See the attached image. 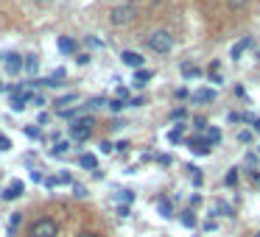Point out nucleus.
<instances>
[{"instance_id":"f257e3e1","label":"nucleus","mask_w":260,"mask_h":237,"mask_svg":"<svg viewBox=\"0 0 260 237\" xmlns=\"http://www.w3.org/2000/svg\"><path fill=\"white\" fill-rule=\"evenodd\" d=\"M146 45H148V51L157 53V56H168V53L174 51V36H171V31H154V34H148Z\"/></svg>"},{"instance_id":"f03ea898","label":"nucleus","mask_w":260,"mask_h":237,"mask_svg":"<svg viewBox=\"0 0 260 237\" xmlns=\"http://www.w3.org/2000/svg\"><path fill=\"white\" fill-rule=\"evenodd\" d=\"M135 17H137V6H135V3H120V6H112V12H109V25L123 28V25L135 23Z\"/></svg>"},{"instance_id":"7ed1b4c3","label":"nucleus","mask_w":260,"mask_h":237,"mask_svg":"<svg viewBox=\"0 0 260 237\" xmlns=\"http://www.w3.org/2000/svg\"><path fill=\"white\" fill-rule=\"evenodd\" d=\"M28 237H59V223L53 218H37L28 226Z\"/></svg>"},{"instance_id":"20e7f679","label":"nucleus","mask_w":260,"mask_h":237,"mask_svg":"<svg viewBox=\"0 0 260 237\" xmlns=\"http://www.w3.org/2000/svg\"><path fill=\"white\" fill-rule=\"evenodd\" d=\"M92 126H95V120H92V117H79V120H73V126H70V137H73L76 142L90 140Z\"/></svg>"},{"instance_id":"39448f33","label":"nucleus","mask_w":260,"mask_h":237,"mask_svg":"<svg viewBox=\"0 0 260 237\" xmlns=\"http://www.w3.org/2000/svg\"><path fill=\"white\" fill-rule=\"evenodd\" d=\"M23 192H25V181H23V179H14L12 184L3 190V201H17Z\"/></svg>"},{"instance_id":"423d86ee","label":"nucleus","mask_w":260,"mask_h":237,"mask_svg":"<svg viewBox=\"0 0 260 237\" xmlns=\"http://www.w3.org/2000/svg\"><path fill=\"white\" fill-rule=\"evenodd\" d=\"M120 62H123L126 67H132V70H140L146 59H143L137 51H123V53H120Z\"/></svg>"},{"instance_id":"0eeeda50","label":"nucleus","mask_w":260,"mask_h":237,"mask_svg":"<svg viewBox=\"0 0 260 237\" xmlns=\"http://www.w3.org/2000/svg\"><path fill=\"white\" fill-rule=\"evenodd\" d=\"M187 145H190V151L196 153V156H207L210 148H213L207 140H204V137H193V140H187Z\"/></svg>"},{"instance_id":"6e6552de","label":"nucleus","mask_w":260,"mask_h":237,"mask_svg":"<svg viewBox=\"0 0 260 237\" xmlns=\"http://www.w3.org/2000/svg\"><path fill=\"white\" fill-rule=\"evenodd\" d=\"M249 48H252V36H243L241 42H235V45H232V51H230V59H241L243 56V51H249Z\"/></svg>"},{"instance_id":"1a4fd4ad","label":"nucleus","mask_w":260,"mask_h":237,"mask_svg":"<svg viewBox=\"0 0 260 237\" xmlns=\"http://www.w3.org/2000/svg\"><path fill=\"white\" fill-rule=\"evenodd\" d=\"M56 48H59V53H64V56H73L76 53V40H70V36H59L56 40Z\"/></svg>"},{"instance_id":"9d476101","label":"nucleus","mask_w":260,"mask_h":237,"mask_svg":"<svg viewBox=\"0 0 260 237\" xmlns=\"http://www.w3.org/2000/svg\"><path fill=\"white\" fill-rule=\"evenodd\" d=\"M6 70H9L12 75L23 73V56H17V53H9V56H6Z\"/></svg>"},{"instance_id":"9b49d317","label":"nucleus","mask_w":260,"mask_h":237,"mask_svg":"<svg viewBox=\"0 0 260 237\" xmlns=\"http://www.w3.org/2000/svg\"><path fill=\"white\" fill-rule=\"evenodd\" d=\"M213 215H215V218H232V215H235V209H232V204H226V201H215Z\"/></svg>"},{"instance_id":"f8f14e48","label":"nucleus","mask_w":260,"mask_h":237,"mask_svg":"<svg viewBox=\"0 0 260 237\" xmlns=\"http://www.w3.org/2000/svg\"><path fill=\"white\" fill-rule=\"evenodd\" d=\"M190 98H193L196 103H213V101H215V92H213V90H207V87H202V90L193 92Z\"/></svg>"},{"instance_id":"ddd939ff","label":"nucleus","mask_w":260,"mask_h":237,"mask_svg":"<svg viewBox=\"0 0 260 237\" xmlns=\"http://www.w3.org/2000/svg\"><path fill=\"white\" fill-rule=\"evenodd\" d=\"M79 165H81L84 170H98V156H95V153H81V156H79Z\"/></svg>"},{"instance_id":"4468645a","label":"nucleus","mask_w":260,"mask_h":237,"mask_svg":"<svg viewBox=\"0 0 260 237\" xmlns=\"http://www.w3.org/2000/svg\"><path fill=\"white\" fill-rule=\"evenodd\" d=\"M154 204H157V212L162 215V218H174V207H171L168 198H157Z\"/></svg>"},{"instance_id":"2eb2a0df","label":"nucleus","mask_w":260,"mask_h":237,"mask_svg":"<svg viewBox=\"0 0 260 237\" xmlns=\"http://www.w3.org/2000/svg\"><path fill=\"white\" fill-rule=\"evenodd\" d=\"M76 101H79V92H68V95H62L56 101V109H59V112H64V109H70V103H76Z\"/></svg>"},{"instance_id":"dca6fc26","label":"nucleus","mask_w":260,"mask_h":237,"mask_svg":"<svg viewBox=\"0 0 260 237\" xmlns=\"http://www.w3.org/2000/svg\"><path fill=\"white\" fill-rule=\"evenodd\" d=\"M179 223L185 226V229H196L199 220H196V215H193L190 209H185V212H179Z\"/></svg>"},{"instance_id":"f3484780","label":"nucleus","mask_w":260,"mask_h":237,"mask_svg":"<svg viewBox=\"0 0 260 237\" xmlns=\"http://www.w3.org/2000/svg\"><path fill=\"white\" fill-rule=\"evenodd\" d=\"M246 6H249V0H226V9H230L232 14L246 12Z\"/></svg>"},{"instance_id":"a211bd4d","label":"nucleus","mask_w":260,"mask_h":237,"mask_svg":"<svg viewBox=\"0 0 260 237\" xmlns=\"http://www.w3.org/2000/svg\"><path fill=\"white\" fill-rule=\"evenodd\" d=\"M204 140H207L210 145H215V142L221 140V129H215V126H207V129H204Z\"/></svg>"},{"instance_id":"6ab92c4d","label":"nucleus","mask_w":260,"mask_h":237,"mask_svg":"<svg viewBox=\"0 0 260 237\" xmlns=\"http://www.w3.org/2000/svg\"><path fill=\"white\" fill-rule=\"evenodd\" d=\"M70 148H73V142H70V140L64 142V140H62V142H56V145L51 148V156H64V153H68Z\"/></svg>"},{"instance_id":"aec40b11","label":"nucleus","mask_w":260,"mask_h":237,"mask_svg":"<svg viewBox=\"0 0 260 237\" xmlns=\"http://www.w3.org/2000/svg\"><path fill=\"white\" fill-rule=\"evenodd\" d=\"M20 223H23V212H12V218H9V234H17Z\"/></svg>"},{"instance_id":"412c9836","label":"nucleus","mask_w":260,"mask_h":237,"mask_svg":"<svg viewBox=\"0 0 260 237\" xmlns=\"http://www.w3.org/2000/svg\"><path fill=\"white\" fill-rule=\"evenodd\" d=\"M23 70H25V73H37V70H40V59H37L34 53H31V56H25Z\"/></svg>"},{"instance_id":"4be33fe9","label":"nucleus","mask_w":260,"mask_h":237,"mask_svg":"<svg viewBox=\"0 0 260 237\" xmlns=\"http://www.w3.org/2000/svg\"><path fill=\"white\" fill-rule=\"evenodd\" d=\"M148 78H151V73H148V70H135V87H146L148 84Z\"/></svg>"},{"instance_id":"5701e85b","label":"nucleus","mask_w":260,"mask_h":237,"mask_svg":"<svg viewBox=\"0 0 260 237\" xmlns=\"http://www.w3.org/2000/svg\"><path fill=\"white\" fill-rule=\"evenodd\" d=\"M81 112H84L81 106H70V109H64V112H59V114H62L64 120H79V117H81Z\"/></svg>"},{"instance_id":"b1692460","label":"nucleus","mask_w":260,"mask_h":237,"mask_svg":"<svg viewBox=\"0 0 260 237\" xmlns=\"http://www.w3.org/2000/svg\"><path fill=\"white\" fill-rule=\"evenodd\" d=\"M182 131H185L182 126H179V129H171L168 131V142H171V145H179V142H182Z\"/></svg>"},{"instance_id":"393cba45","label":"nucleus","mask_w":260,"mask_h":237,"mask_svg":"<svg viewBox=\"0 0 260 237\" xmlns=\"http://www.w3.org/2000/svg\"><path fill=\"white\" fill-rule=\"evenodd\" d=\"M187 170H190V179H193V187H202V184H204V176L199 173L196 168H187Z\"/></svg>"},{"instance_id":"a878e982","label":"nucleus","mask_w":260,"mask_h":237,"mask_svg":"<svg viewBox=\"0 0 260 237\" xmlns=\"http://www.w3.org/2000/svg\"><path fill=\"white\" fill-rule=\"evenodd\" d=\"M224 184H226V187H235V184H238V170H235V168H232L230 173L224 176Z\"/></svg>"},{"instance_id":"bb28decb","label":"nucleus","mask_w":260,"mask_h":237,"mask_svg":"<svg viewBox=\"0 0 260 237\" xmlns=\"http://www.w3.org/2000/svg\"><path fill=\"white\" fill-rule=\"evenodd\" d=\"M182 73H185V78H199V75H202V70H196V67H190V64H185V67H182Z\"/></svg>"},{"instance_id":"cd10ccee","label":"nucleus","mask_w":260,"mask_h":237,"mask_svg":"<svg viewBox=\"0 0 260 237\" xmlns=\"http://www.w3.org/2000/svg\"><path fill=\"white\" fill-rule=\"evenodd\" d=\"M25 137H31V140H40V137H42V131L40 129H37V126H25Z\"/></svg>"},{"instance_id":"c85d7f7f","label":"nucleus","mask_w":260,"mask_h":237,"mask_svg":"<svg viewBox=\"0 0 260 237\" xmlns=\"http://www.w3.org/2000/svg\"><path fill=\"white\" fill-rule=\"evenodd\" d=\"M107 106H109V109H112V112H120V109H123V106H126V103H123V101H120V98H115V101H107Z\"/></svg>"},{"instance_id":"c756f323","label":"nucleus","mask_w":260,"mask_h":237,"mask_svg":"<svg viewBox=\"0 0 260 237\" xmlns=\"http://www.w3.org/2000/svg\"><path fill=\"white\" fill-rule=\"evenodd\" d=\"M187 117V109L182 106V109H174V112H171V120H185Z\"/></svg>"},{"instance_id":"7c9ffc66","label":"nucleus","mask_w":260,"mask_h":237,"mask_svg":"<svg viewBox=\"0 0 260 237\" xmlns=\"http://www.w3.org/2000/svg\"><path fill=\"white\" fill-rule=\"evenodd\" d=\"M87 106H90V109H101V106H107V101H104V98H90Z\"/></svg>"},{"instance_id":"2f4dec72","label":"nucleus","mask_w":260,"mask_h":237,"mask_svg":"<svg viewBox=\"0 0 260 237\" xmlns=\"http://www.w3.org/2000/svg\"><path fill=\"white\" fill-rule=\"evenodd\" d=\"M0 151H12V140L6 134H0Z\"/></svg>"},{"instance_id":"473e14b6","label":"nucleus","mask_w":260,"mask_h":237,"mask_svg":"<svg viewBox=\"0 0 260 237\" xmlns=\"http://www.w3.org/2000/svg\"><path fill=\"white\" fill-rule=\"evenodd\" d=\"M120 201H126V204H129V201H135V192H132V190H120Z\"/></svg>"},{"instance_id":"72a5a7b5","label":"nucleus","mask_w":260,"mask_h":237,"mask_svg":"<svg viewBox=\"0 0 260 237\" xmlns=\"http://www.w3.org/2000/svg\"><path fill=\"white\" fill-rule=\"evenodd\" d=\"M238 140L249 145V142H252V131H238Z\"/></svg>"},{"instance_id":"f704fd0d","label":"nucleus","mask_w":260,"mask_h":237,"mask_svg":"<svg viewBox=\"0 0 260 237\" xmlns=\"http://www.w3.org/2000/svg\"><path fill=\"white\" fill-rule=\"evenodd\" d=\"M31 103H34V106H45V95H37V92H34V98H31Z\"/></svg>"},{"instance_id":"c9c22d12","label":"nucleus","mask_w":260,"mask_h":237,"mask_svg":"<svg viewBox=\"0 0 260 237\" xmlns=\"http://www.w3.org/2000/svg\"><path fill=\"white\" fill-rule=\"evenodd\" d=\"M90 53H79V56H76V62H79V64H90Z\"/></svg>"},{"instance_id":"e433bc0d","label":"nucleus","mask_w":260,"mask_h":237,"mask_svg":"<svg viewBox=\"0 0 260 237\" xmlns=\"http://www.w3.org/2000/svg\"><path fill=\"white\" fill-rule=\"evenodd\" d=\"M48 123H51V114L42 112V114H40V120H37V126H48Z\"/></svg>"},{"instance_id":"4c0bfd02","label":"nucleus","mask_w":260,"mask_h":237,"mask_svg":"<svg viewBox=\"0 0 260 237\" xmlns=\"http://www.w3.org/2000/svg\"><path fill=\"white\" fill-rule=\"evenodd\" d=\"M129 106H146V98H140V95H137V98H132V101H129Z\"/></svg>"},{"instance_id":"58836bf2","label":"nucleus","mask_w":260,"mask_h":237,"mask_svg":"<svg viewBox=\"0 0 260 237\" xmlns=\"http://www.w3.org/2000/svg\"><path fill=\"white\" fill-rule=\"evenodd\" d=\"M42 179H45V176H42L40 170H31V181H37V184H42Z\"/></svg>"},{"instance_id":"ea45409f","label":"nucleus","mask_w":260,"mask_h":237,"mask_svg":"<svg viewBox=\"0 0 260 237\" xmlns=\"http://www.w3.org/2000/svg\"><path fill=\"white\" fill-rule=\"evenodd\" d=\"M176 98H179V101H185V98H190V92H187L185 87H179V90H176Z\"/></svg>"},{"instance_id":"a19ab883","label":"nucleus","mask_w":260,"mask_h":237,"mask_svg":"<svg viewBox=\"0 0 260 237\" xmlns=\"http://www.w3.org/2000/svg\"><path fill=\"white\" fill-rule=\"evenodd\" d=\"M115 151H126V148H129V142H126V140H120V142H115Z\"/></svg>"},{"instance_id":"79ce46f5","label":"nucleus","mask_w":260,"mask_h":237,"mask_svg":"<svg viewBox=\"0 0 260 237\" xmlns=\"http://www.w3.org/2000/svg\"><path fill=\"white\" fill-rule=\"evenodd\" d=\"M118 215H120V218H129V207H126V204H120V207H118Z\"/></svg>"},{"instance_id":"37998d69","label":"nucleus","mask_w":260,"mask_h":237,"mask_svg":"<svg viewBox=\"0 0 260 237\" xmlns=\"http://www.w3.org/2000/svg\"><path fill=\"white\" fill-rule=\"evenodd\" d=\"M84 195H87V187L76 184V198H84Z\"/></svg>"},{"instance_id":"c03bdc74","label":"nucleus","mask_w":260,"mask_h":237,"mask_svg":"<svg viewBox=\"0 0 260 237\" xmlns=\"http://www.w3.org/2000/svg\"><path fill=\"white\" fill-rule=\"evenodd\" d=\"M87 45H92V48H104V42H101V40H90V36H87Z\"/></svg>"},{"instance_id":"a18cd8bd","label":"nucleus","mask_w":260,"mask_h":237,"mask_svg":"<svg viewBox=\"0 0 260 237\" xmlns=\"http://www.w3.org/2000/svg\"><path fill=\"white\" fill-rule=\"evenodd\" d=\"M101 151L104 153H112V142H101Z\"/></svg>"},{"instance_id":"49530a36","label":"nucleus","mask_w":260,"mask_h":237,"mask_svg":"<svg viewBox=\"0 0 260 237\" xmlns=\"http://www.w3.org/2000/svg\"><path fill=\"white\" fill-rule=\"evenodd\" d=\"M252 129H254V131H260V117H254V120H252Z\"/></svg>"},{"instance_id":"de8ad7c7","label":"nucleus","mask_w":260,"mask_h":237,"mask_svg":"<svg viewBox=\"0 0 260 237\" xmlns=\"http://www.w3.org/2000/svg\"><path fill=\"white\" fill-rule=\"evenodd\" d=\"M79 237H98V234H95V231H81Z\"/></svg>"},{"instance_id":"09e8293b","label":"nucleus","mask_w":260,"mask_h":237,"mask_svg":"<svg viewBox=\"0 0 260 237\" xmlns=\"http://www.w3.org/2000/svg\"><path fill=\"white\" fill-rule=\"evenodd\" d=\"M3 90H6V84H3V81H0V92H3Z\"/></svg>"},{"instance_id":"8fccbe9b","label":"nucleus","mask_w":260,"mask_h":237,"mask_svg":"<svg viewBox=\"0 0 260 237\" xmlns=\"http://www.w3.org/2000/svg\"><path fill=\"white\" fill-rule=\"evenodd\" d=\"M40 3H42V0H40ZM45 3H48V0H45Z\"/></svg>"}]
</instances>
